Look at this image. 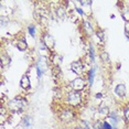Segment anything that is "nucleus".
<instances>
[{
    "label": "nucleus",
    "mask_w": 129,
    "mask_h": 129,
    "mask_svg": "<svg viewBox=\"0 0 129 129\" xmlns=\"http://www.w3.org/2000/svg\"><path fill=\"white\" fill-rule=\"evenodd\" d=\"M49 70V63H48V58L45 56H39V58L36 62V71L38 74V77L41 78L42 75Z\"/></svg>",
    "instance_id": "obj_3"
},
{
    "label": "nucleus",
    "mask_w": 129,
    "mask_h": 129,
    "mask_svg": "<svg viewBox=\"0 0 129 129\" xmlns=\"http://www.w3.org/2000/svg\"><path fill=\"white\" fill-rule=\"evenodd\" d=\"M103 126H104V129H115L113 126L109 124V122H107L106 120H104V121H103Z\"/></svg>",
    "instance_id": "obj_25"
},
{
    "label": "nucleus",
    "mask_w": 129,
    "mask_h": 129,
    "mask_svg": "<svg viewBox=\"0 0 129 129\" xmlns=\"http://www.w3.org/2000/svg\"><path fill=\"white\" fill-rule=\"evenodd\" d=\"M60 119L64 122H70L74 119V111L71 109H64L60 113Z\"/></svg>",
    "instance_id": "obj_6"
},
{
    "label": "nucleus",
    "mask_w": 129,
    "mask_h": 129,
    "mask_svg": "<svg viewBox=\"0 0 129 129\" xmlns=\"http://www.w3.org/2000/svg\"><path fill=\"white\" fill-rule=\"evenodd\" d=\"M96 37L99 39V41L103 43V42H105V31L104 30H102V29H97L96 30Z\"/></svg>",
    "instance_id": "obj_20"
},
{
    "label": "nucleus",
    "mask_w": 129,
    "mask_h": 129,
    "mask_svg": "<svg viewBox=\"0 0 129 129\" xmlns=\"http://www.w3.org/2000/svg\"><path fill=\"white\" fill-rule=\"evenodd\" d=\"M71 70L74 74L81 76V74H83L84 72V64L81 61H74V62L71 63Z\"/></svg>",
    "instance_id": "obj_7"
},
{
    "label": "nucleus",
    "mask_w": 129,
    "mask_h": 129,
    "mask_svg": "<svg viewBox=\"0 0 129 129\" xmlns=\"http://www.w3.org/2000/svg\"><path fill=\"white\" fill-rule=\"evenodd\" d=\"M66 104L71 107H78L82 104V94L71 90L66 94Z\"/></svg>",
    "instance_id": "obj_2"
},
{
    "label": "nucleus",
    "mask_w": 129,
    "mask_h": 129,
    "mask_svg": "<svg viewBox=\"0 0 129 129\" xmlns=\"http://www.w3.org/2000/svg\"><path fill=\"white\" fill-rule=\"evenodd\" d=\"M16 48L19 50L20 52H24L28 50V43L24 39H21V40H17L16 41Z\"/></svg>",
    "instance_id": "obj_11"
},
{
    "label": "nucleus",
    "mask_w": 129,
    "mask_h": 129,
    "mask_svg": "<svg viewBox=\"0 0 129 129\" xmlns=\"http://www.w3.org/2000/svg\"><path fill=\"white\" fill-rule=\"evenodd\" d=\"M62 60H63L62 55H60L57 53H54L51 55V62L54 64V66H60V64L62 63Z\"/></svg>",
    "instance_id": "obj_15"
},
{
    "label": "nucleus",
    "mask_w": 129,
    "mask_h": 129,
    "mask_svg": "<svg viewBox=\"0 0 129 129\" xmlns=\"http://www.w3.org/2000/svg\"><path fill=\"white\" fill-rule=\"evenodd\" d=\"M95 54H96V52H95V48H94V45L90 43L89 44V48H88V56L90 58V63H94L95 62Z\"/></svg>",
    "instance_id": "obj_18"
},
{
    "label": "nucleus",
    "mask_w": 129,
    "mask_h": 129,
    "mask_svg": "<svg viewBox=\"0 0 129 129\" xmlns=\"http://www.w3.org/2000/svg\"><path fill=\"white\" fill-rule=\"evenodd\" d=\"M125 37L127 38V40H129V23L125 24Z\"/></svg>",
    "instance_id": "obj_26"
},
{
    "label": "nucleus",
    "mask_w": 129,
    "mask_h": 129,
    "mask_svg": "<svg viewBox=\"0 0 129 129\" xmlns=\"http://www.w3.org/2000/svg\"><path fill=\"white\" fill-rule=\"evenodd\" d=\"M41 42H43V44H44L50 51H52L55 46V39L52 37V34L48 33V32L42 34V37H41Z\"/></svg>",
    "instance_id": "obj_5"
},
{
    "label": "nucleus",
    "mask_w": 129,
    "mask_h": 129,
    "mask_svg": "<svg viewBox=\"0 0 129 129\" xmlns=\"http://www.w3.org/2000/svg\"><path fill=\"white\" fill-rule=\"evenodd\" d=\"M124 116H125V119L129 121V107H126L124 109Z\"/></svg>",
    "instance_id": "obj_27"
},
{
    "label": "nucleus",
    "mask_w": 129,
    "mask_h": 129,
    "mask_svg": "<svg viewBox=\"0 0 129 129\" xmlns=\"http://www.w3.org/2000/svg\"><path fill=\"white\" fill-rule=\"evenodd\" d=\"M98 114L102 116H105V117H108L110 114V110H109V107L107 106L106 104H101L98 106Z\"/></svg>",
    "instance_id": "obj_12"
},
{
    "label": "nucleus",
    "mask_w": 129,
    "mask_h": 129,
    "mask_svg": "<svg viewBox=\"0 0 129 129\" xmlns=\"http://www.w3.org/2000/svg\"><path fill=\"white\" fill-rule=\"evenodd\" d=\"M20 87L24 90H28L30 89L31 87V82H30V78H29L28 75H23L20 80Z\"/></svg>",
    "instance_id": "obj_9"
},
{
    "label": "nucleus",
    "mask_w": 129,
    "mask_h": 129,
    "mask_svg": "<svg viewBox=\"0 0 129 129\" xmlns=\"http://www.w3.org/2000/svg\"><path fill=\"white\" fill-rule=\"evenodd\" d=\"M21 124H22V127L24 129H29L32 125H33V118H32L31 116H29V115L24 116L23 117V119H22Z\"/></svg>",
    "instance_id": "obj_13"
},
{
    "label": "nucleus",
    "mask_w": 129,
    "mask_h": 129,
    "mask_svg": "<svg viewBox=\"0 0 129 129\" xmlns=\"http://www.w3.org/2000/svg\"><path fill=\"white\" fill-rule=\"evenodd\" d=\"M25 104H27L25 99L13 98L7 103V108L10 111H12V113H20V111H22V109L24 108Z\"/></svg>",
    "instance_id": "obj_1"
},
{
    "label": "nucleus",
    "mask_w": 129,
    "mask_h": 129,
    "mask_svg": "<svg viewBox=\"0 0 129 129\" xmlns=\"http://www.w3.org/2000/svg\"><path fill=\"white\" fill-rule=\"evenodd\" d=\"M75 129H83V127H76Z\"/></svg>",
    "instance_id": "obj_30"
},
{
    "label": "nucleus",
    "mask_w": 129,
    "mask_h": 129,
    "mask_svg": "<svg viewBox=\"0 0 129 129\" xmlns=\"http://www.w3.org/2000/svg\"><path fill=\"white\" fill-rule=\"evenodd\" d=\"M93 129H104L102 120H95L93 124Z\"/></svg>",
    "instance_id": "obj_23"
},
{
    "label": "nucleus",
    "mask_w": 129,
    "mask_h": 129,
    "mask_svg": "<svg viewBox=\"0 0 129 129\" xmlns=\"http://www.w3.org/2000/svg\"><path fill=\"white\" fill-rule=\"evenodd\" d=\"M83 124H84V126H83V129H89V127L87 126V124L85 121H83Z\"/></svg>",
    "instance_id": "obj_29"
},
{
    "label": "nucleus",
    "mask_w": 129,
    "mask_h": 129,
    "mask_svg": "<svg viewBox=\"0 0 129 129\" xmlns=\"http://www.w3.org/2000/svg\"><path fill=\"white\" fill-rule=\"evenodd\" d=\"M49 51L50 50L46 48V46L43 44V42H41L40 41V44H39V52H40V54H41V56H48L49 55Z\"/></svg>",
    "instance_id": "obj_16"
},
{
    "label": "nucleus",
    "mask_w": 129,
    "mask_h": 129,
    "mask_svg": "<svg viewBox=\"0 0 129 129\" xmlns=\"http://www.w3.org/2000/svg\"><path fill=\"white\" fill-rule=\"evenodd\" d=\"M66 9L64 7H62V6H60V7H57L56 8V16L58 17L60 19H65V17H66Z\"/></svg>",
    "instance_id": "obj_17"
},
{
    "label": "nucleus",
    "mask_w": 129,
    "mask_h": 129,
    "mask_svg": "<svg viewBox=\"0 0 129 129\" xmlns=\"http://www.w3.org/2000/svg\"><path fill=\"white\" fill-rule=\"evenodd\" d=\"M83 29L87 36H93L94 34V27L92 25L89 20H84L83 21Z\"/></svg>",
    "instance_id": "obj_10"
},
{
    "label": "nucleus",
    "mask_w": 129,
    "mask_h": 129,
    "mask_svg": "<svg viewBox=\"0 0 129 129\" xmlns=\"http://www.w3.org/2000/svg\"><path fill=\"white\" fill-rule=\"evenodd\" d=\"M85 87H86V82H85L84 78H82L81 76H77L76 78L72 81L71 83V88L72 90H75V92H83L85 89Z\"/></svg>",
    "instance_id": "obj_4"
},
{
    "label": "nucleus",
    "mask_w": 129,
    "mask_h": 129,
    "mask_svg": "<svg viewBox=\"0 0 129 129\" xmlns=\"http://www.w3.org/2000/svg\"><path fill=\"white\" fill-rule=\"evenodd\" d=\"M121 17L126 21V23H129V10H125L124 12L121 13Z\"/></svg>",
    "instance_id": "obj_24"
},
{
    "label": "nucleus",
    "mask_w": 129,
    "mask_h": 129,
    "mask_svg": "<svg viewBox=\"0 0 129 129\" xmlns=\"http://www.w3.org/2000/svg\"><path fill=\"white\" fill-rule=\"evenodd\" d=\"M103 97H104V95H103L102 93H96V94H95V98L101 99V98H103Z\"/></svg>",
    "instance_id": "obj_28"
},
{
    "label": "nucleus",
    "mask_w": 129,
    "mask_h": 129,
    "mask_svg": "<svg viewBox=\"0 0 129 129\" xmlns=\"http://www.w3.org/2000/svg\"><path fill=\"white\" fill-rule=\"evenodd\" d=\"M126 93H127V88H126V85L125 84H118L115 87V94L118 96L119 98H124L126 96Z\"/></svg>",
    "instance_id": "obj_8"
},
{
    "label": "nucleus",
    "mask_w": 129,
    "mask_h": 129,
    "mask_svg": "<svg viewBox=\"0 0 129 129\" xmlns=\"http://www.w3.org/2000/svg\"><path fill=\"white\" fill-rule=\"evenodd\" d=\"M95 76H96V70L94 69V67H92V69H89L88 71H87V82H88L89 86H93Z\"/></svg>",
    "instance_id": "obj_14"
},
{
    "label": "nucleus",
    "mask_w": 129,
    "mask_h": 129,
    "mask_svg": "<svg viewBox=\"0 0 129 129\" xmlns=\"http://www.w3.org/2000/svg\"><path fill=\"white\" fill-rule=\"evenodd\" d=\"M99 57H101V60L103 61V62H106V63L109 62V56H108V53H107V52L102 51L101 53H99Z\"/></svg>",
    "instance_id": "obj_22"
},
{
    "label": "nucleus",
    "mask_w": 129,
    "mask_h": 129,
    "mask_svg": "<svg viewBox=\"0 0 129 129\" xmlns=\"http://www.w3.org/2000/svg\"><path fill=\"white\" fill-rule=\"evenodd\" d=\"M27 31H28V33L30 34V37L36 38V36H37V28H36V25L34 24H29L27 27Z\"/></svg>",
    "instance_id": "obj_19"
},
{
    "label": "nucleus",
    "mask_w": 129,
    "mask_h": 129,
    "mask_svg": "<svg viewBox=\"0 0 129 129\" xmlns=\"http://www.w3.org/2000/svg\"><path fill=\"white\" fill-rule=\"evenodd\" d=\"M10 64V57L7 54H2L1 55V66L4 67L6 65H9Z\"/></svg>",
    "instance_id": "obj_21"
}]
</instances>
